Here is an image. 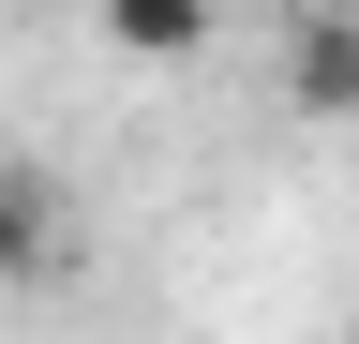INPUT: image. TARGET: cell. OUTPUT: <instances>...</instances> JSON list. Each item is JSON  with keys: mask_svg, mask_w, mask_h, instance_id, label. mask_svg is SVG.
<instances>
[{"mask_svg": "<svg viewBox=\"0 0 359 344\" xmlns=\"http://www.w3.org/2000/svg\"><path fill=\"white\" fill-rule=\"evenodd\" d=\"M90 30H105L120 60H210L224 0H90Z\"/></svg>", "mask_w": 359, "mask_h": 344, "instance_id": "obj_2", "label": "cell"}, {"mask_svg": "<svg viewBox=\"0 0 359 344\" xmlns=\"http://www.w3.org/2000/svg\"><path fill=\"white\" fill-rule=\"evenodd\" d=\"M285 105L299 120H359V0H299L285 15Z\"/></svg>", "mask_w": 359, "mask_h": 344, "instance_id": "obj_1", "label": "cell"}, {"mask_svg": "<svg viewBox=\"0 0 359 344\" xmlns=\"http://www.w3.org/2000/svg\"><path fill=\"white\" fill-rule=\"evenodd\" d=\"M45 240H60V195H45V165H0V284L45 270Z\"/></svg>", "mask_w": 359, "mask_h": 344, "instance_id": "obj_3", "label": "cell"}]
</instances>
